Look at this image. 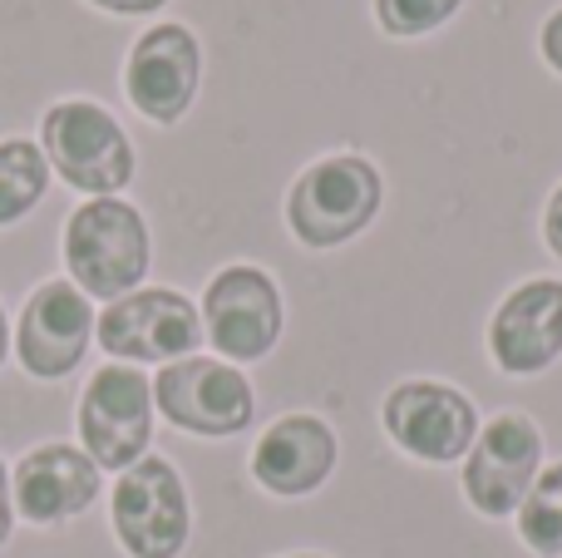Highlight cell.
I'll return each mask as SVG.
<instances>
[{
    "label": "cell",
    "mask_w": 562,
    "mask_h": 558,
    "mask_svg": "<svg viewBox=\"0 0 562 558\" xmlns=\"http://www.w3.org/2000/svg\"><path fill=\"white\" fill-rule=\"evenodd\" d=\"M99 490H104V470L79 445H65V440L35 445V450H25L10 465L15 520L35 524V529H59V524L89 514Z\"/></svg>",
    "instance_id": "9a60e30c"
},
{
    "label": "cell",
    "mask_w": 562,
    "mask_h": 558,
    "mask_svg": "<svg viewBox=\"0 0 562 558\" xmlns=\"http://www.w3.org/2000/svg\"><path fill=\"white\" fill-rule=\"evenodd\" d=\"M385 208V174L366 154H326L306 164L286 188V233L306 253H336L370 233V223Z\"/></svg>",
    "instance_id": "6da1fadb"
},
{
    "label": "cell",
    "mask_w": 562,
    "mask_h": 558,
    "mask_svg": "<svg viewBox=\"0 0 562 558\" xmlns=\"http://www.w3.org/2000/svg\"><path fill=\"white\" fill-rule=\"evenodd\" d=\"M538 55L548 59V69H553V75H562V5L548 10L543 30H538Z\"/></svg>",
    "instance_id": "d6986e66"
},
{
    "label": "cell",
    "mask_w": 562,
    "mask_h": 558,
    "mask_svg": "<svg viewBox=\"0 0 562 558\" xmlns=\"http://www.w3.org/2000/svg\"><path fill=\"white\" fill-rule=\"evenodd\" d=\"M40 154L49 174H59L85 198H119L134 183L138 154L124 124L94 99H59L45 109L40 124Z\"/></svg>",
    "instance_id": "3957f363"
},
{
    "label": "cell",
    "mask_w": 562,
    "mask_h": 558,
    "mask_svg": "<svg viewBox=\"0 0 562 558\" xmlns=\"http://www.w3.org/2000/svg\"><path fill=\"white\" fill-rule=\"evenodd\" d=\"M543 243L562 263V183L553 188V198H548V208H543Z\"/></svg>",
    "instance_id": "ffe728a7"
},
{
    "label": "cell",
    "mask_w": 562,
    "mask_h": 558,
    "mask_svg": "<svg viewBox=\"0 0 562 558\" xmlns=\"http://www.w3.org/2000/svg\"><path fill=\"white\" fill-rule=\"evenodd\" d=\"M277 558H330V554H311L306 549V554H277Z\"/></svg>",
    "instance_id": "cb8c5ba5"
},
{
    "label": "cell",
    "mask_w": 562,
    "mask_h": 558,
    "mask_svg": "<svg viewBox=\"0 0 562 558\" xmlns=\"http://www.w3.org/2000/svg\"><path fill=\"white\" fill-rule=\"evenodd\" d=\"M154 411L173 431L198 435V440H233V435L252 431L257 391L252 376L223 356H183V361L158 366Z\"/></svg>",
    "instance_id": "8992f818"
},
{
    "label": "cell",
    "mask_w": 562,
    "mask_h": 558,
    "mask_svg": "<svg viewBox=\"0 0 562 558\" xmlns=\"http://www.w3.org/2000/svg\"><path fill=\"white\" fill-rule=\"evenodd\" d=\"M203 342L213 346L223 361L252 366L277 351L281 332H286V297H281L277 277L257 263H227L207 277L203 302Z\"/></svg>",
    "instance_id": "52a82bcc"
},
{
    "label": "cell",
    "mask_w": 562,
    "mask_h": 558,
    "mask_svg": "<svg viewBox=\"0 0 562 558\" xmlns=\"http://www.w3.org/2000/svg\"><path fill=\"white\" fill-rule=\"evenodd\" d=\"M89 5L104 10V15H158L168 0H89Z\"/></svg>",
    "instance_id": "7402d4cb"
},
{
    "label": "cell",
    "mask_w": 562,
    "mask_h": 558,
    "mask_svg": "<svg viewBox=\"0 0 562 558\" xmlns=\"http://www.w3.org/2000/svg\"><path fill=\"white\" fill-rule=\"evenodd\" d=\"M49 164L35 138L10 134L0 138V227H15L45 203L49 193Z\"/></svg>",
    "instance_id": "2e32d148"
},
{
    "label": "cell",
    "mask_w": 562,
    "mask_h": 558,
    "mask_svg": "<svg viewBox=\"0 0 562 558\" xmlns=\"http://www.w3.org/2000/svg\"><path fill=\"white\" fill-rule=\"evenodd\" d=\"M464 10V0H375V25L390 40H425L445 30Z\"/></svg>",
    "instance_id": "ac0fdd59"
},
{
    "label": "cell",
    "mask_w": 562,
    "mask_h": 558,
    "mask_svg": "<svg viewBox=\"0 0 562 558\" xmlns=\"http://www.w3.org/2000/svg\"><path fill=\"white\" fill-rule=\"evenodd\" d=\"M488 361L498 376H543L562 361V277H524L488 316Z\"/></svg>",
    "instance_id": "4fadbf2b"
},
{
    "label": "cell",
    "mask_w": 562,
    "mask_h": 558,
    "mask_svg": "<svg viewBox=\"0 0 562 558\" xmlns=\"http://www.w3.org/2000/svg\"><path fill=\"white\" fill-rule=\"evenodd\" d=\"M203 85V40L178 20H158L124 59V94L148 124H178Z\"/></svg>",
    "instance_id": "7c38bea8"
},
{
    "label": "cell",
    "mask_w": 562,
    "mask_h": 558,
    "mask_svg": "<svg viewBox=\"0 0 562 558\" xmlns=\"http://www.w3.org/2000/svg\"><path fill=\"white\" fill-rule=\"evenodd\" d=\"M336 465H340L336 425L316 411H286L257 435L247 470H252L257 490H267L272 500H311L316 490H326Z\"/></svg>",
    "instance_id": "5bb4252c"
},
{
    "label": "cell",
    "mask_w": 562,
    "mask_h": 558,
    "mask_svg": "<svg viewBox=\"0 0 562 558\" xmlns=\"http://www.w3.org/2000/svg\"><path fill=\"white\" fill-rule=\"evenodd\" d=\"M15 534V494H10V465L0 460V549L10 544Z\"/></svg>",
    "instance_id": "44dd1931"
},
{
    "label": "cell",
    "mask_w": 562,
    "mask_h": 558,
    "mask_svg": "<svg viewBox=\"0 0 562 558\" xmlns=\"http://www.w3.org/2000/svg\"><path fill=\"white\" fill-rule=\"evenodd\" d=\"M109 529L128 558H183L193 539V494L168 455L148 450L109 494Z\"/></svg>",
    "instance_id": "277c9868"
},
{
    "label": "cell",
    "mask_w": 562,
    "mask_h": 558,
    "mask_svg": "<svg viewBox=\"0 0 562 558\" xmlns=\"http://www.w3.org/2000/svg\"><path fill=\"white\" fill-rule=\"evenodd\" d=\"M65 272L89 302H119L138 292L154 267V233L148 217L128 198H85L65 217L59 233Z\"/></svg>",
    "instance_id": "7a4b0ae2"
},
{
    "label": "cell",
    "mask_w": 562,
    "mask_h": 558,
    "mask_svg": "<svg viewBox=\"0 0 562 558\" xmlns=\"http://www.w3.org/2000/svg\"><path fill=\"white\" fill-rule=\"evenodd\" d=\"M518 544L538 558H562V460L543 465V475L533 480L528 500L514 514Z\"/></svg>",
    "instance_id": "e0dca14e"
},
{
    "label": "cell",
    "mask_w": 562,
    "mask_h": 558,
    "mask_svg": "<svg viewBox=\"0 0 562 558\" xmlns=\"http://www.w3.org/2000/svg\"><path fill=\"white\" fill-rule=\"evenodd\" d=\"M10 356V316H5V302H0V366Z\"/></svg>",
    "instance_id": "603a6c76"
},
{
    "label": "cell",
    "mask_w": 562,
    "mask_h": 558,
    "mask_svg": "<svg viewBox=\"0 0 562 558\" xmlns=\"http://www.w3.org/2000/svg\"><path fill=\"white\" fill-rule=\"evenodd\" d=\"M464 470H459V490H464L469 510L484 520H514L518 504L528 500L533 480L548 465L543 425L524 411H498L479 425V440L469 445Z\"/></svg>",
    "instance_id": "9c48e42d"
},
{
    "label": "cell",
    "mask_w": 562,
    "mask_h": 558,
    "mask_svg": "<svg viewBox=\"0 0 562 558\" xmlns=\"http://www.w3.org/2000/svg\"><path fill=\"white\" fill-rule=\"evenodd\" d=\"M79 450L109 475H124L154 450V376L109 361L85 381L75 405Z\"/></svg>",
    "instance_id": "5b68a950"
},
{
    "label": "cell",
    "mask_w": 562,
    "mask_h": 558,
    "mask_svg": "<svg viewBox=\"0 0 562 558\" xmlns=\"http://www.w3.org/2000/svg\"><path fill=\"white\" fill-rule=\"evenodd\" d=\"M94 342L109 361L124 366H168L198 356L203 346V316L198 302L178 287H138L99 312Z\"/></svg>",
    "instance_id": "30bf717a"
},
{
    "label": "cell",
    "mask_w": 562,
    "mask_h": 558,
    "mask_svg": "<svg viewBox=\"0 0 562 558\" xmlns=\"http://www.w3.org/2000/svg\"><path fill=\"white\" fill-rule=\"evenodd\" d=\"M479 425L484 415H479L474 395L449 381H435V376L395 381L380 401V431L390 435V445L415 465H435V470L464 460L469 445L479 440Z\"/></svg>",
    "instance_id": "ba28073f"
},
{
    "label": "cell",
    "mask_w": 562,
    "mask_h": 558,
    "mask_svg": "<svg viewBox=\"0 0 562 558\" xmlns=\"http://www.w3.org/2000/svg\"><path fill=\"white\" fill-rule=\"evenodd\" d=\"M94 302L69 277H49L20 306L15 326H10V351L30 381H65L94 346Z\"/></svg>",
    "instance_id": "8fae6325"
}]
</instances>
